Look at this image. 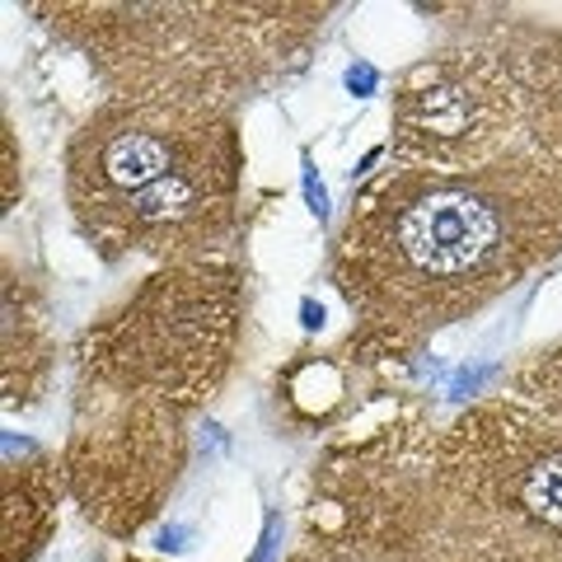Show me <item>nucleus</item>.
<instances>
[{
  "mask_svg": "<svg viewBox=\"0 0 562 562\" xmlns=\"http://www.w3.org/2000/svg\"><path fill=\"white\" fill-rule=\"evenodd\" d=\"M562 254V173L535 150L479 169H384L333 235L328 281L351 347L413 351Z\"/></svg>",
  "mask_w": 562,
  "mask_h": 562,
  "instance_id": "obj_1",
  "label": "nucleus"
},
{
  "mask_svg": "<svg viewBox=\"0 0 562 562\" xmlns=\"http://www.w3.org/2000/svg\"><path fill=\"white\" fill-rule=\"evenodd\" d=\"M76 47L103 99L221 122L305 66L333 5L319 0H29Z\"/></svg>",
  "mask_w": 562,
  "mask_h": 562,
  "instance_id": "obj_2",
  "label": "nucleus"
},
{
  "mask_svg": "<svg viewBox=\"0 0 562 562\" xmlns=\"http://www.w3.org/2000/svg\"><path fill=\"white\" fill-rule=\"evenodd\" d=\"M239 122H183L103 99L66 140V211L103 262L221 258L239 231Z\"/></svg>",
  "mask_w": 562,
  "mask_h": 562,
  "instance_id": "obj_3",
  "label": "nucleus"
},
{
  "mask_svg": "<svg viewBox=\"0 0 562 562\" xmlns=\"http://www.w3.org/2000/svg\"><path fill=\"white\" fill-rule=\"evenodd\" d=\"M244 272L231 258L169 262L140 277L76 342V384L198 413L231 380Z\"/></svg>",
  "mask_w": 562,
  "mask_h": 562,
  "instance_id": "obj_4",
  "label": "nucleus"
},
{
  "mask_svg": "<svg viewBox=\"0 0 562 562\" xmlns=\"http://www.w3.org/2000/svg\"><path fill=\"white\" fill-rule=\"evenodd\" d=\"M520 146L516 85L487 24L454 33L394 76L390 155L403 169H479Z\"/></svg>",
  "mask_w": 562,
  "mask_h": 562,
  "instance_id": "obj_5",
  "label": "nucleus"
},
{
  "mask_svg": "<svg viewBox=\"0 0 562 562\" xmlns=\"http://www.w3.org/2000/svg\"><path fill=\"white\" fill-rule=\"evenodd\" d=\"M57 464L66 497L99 535L136 539L188 469V413L76 384V417Z\"/></svg>",
  "mask_w": 562,
  "mask_h": 562,
  "instance_id": "obj_6",
  "label": "nucleus"
},
{
  "mask_svg": "<svg viewBox=\"0 0 562 562\" xmlns=\"http://www.w3.org/2000/svg\"><path fill=\"white\" fill-rule=\"evenodd\" d=\"M431 473L454 502L562 549V422L530 403L512 394L469 403L436 427Z\"/></svg>",
  "mask_w": 562,
  "mask_h": 562,
  "instance_id": "obj_7",
  "label": "nucleus"
},
{
  "mask_svg": "<svg viewBox=\"0 0 562 562\" xmlns=\"http://www.w3.org/2000/svg\"><path fill=\"white\" fill-rule=\"evenodd\" d=\"M361 562H562L539 535L454 502L427 469Z\"/></svg>",
  "mask_w": 562,
  "mask_h": 562,
  "instance_id": "obj_8",
  "label": "nucleus"
},
{
  "mask_svg": "<svg viewBox=\"0 0 562 562\" xmlns=\"http://www.w3.org/2000/svg\"><path fill=\"white\" fill-rule=\"evenodd\" d=\"M487 33L516 85L520 146L562 173V24L497 10V20H487Z\"/></svg>",
  "mask_w": 562,
  "mask_h": 562,
  "instance_id": "obj_9",
  "label": "nucleus"
},
{
  "mask_svg": "<svg viewBox=\"0 0 562 562\" xmlns=\"http://www.w3.org/2000/svg\"><path fill=\"white\" fill-rule=\"evenodd\" d=\"M66 492L57 460L5 469V562H33L57 525V497Z\"/></svg>",
  "mask_w": 562,
  "mask_h": 562,
  "instance_id": "obj_10",
  "label": "nucleus"
},
{
  "mask_svg": "<svg viewBox=\"0 0 562 562\" xmlns=\"http://www.w3.org/2000/svg\"><path fill=\"white\" fill-rule=\"evenodd\" d=\"M47 366H52V338H47L38 295L20 286V281H10L5 286V408L38 403Z\"/></svg>",
  "mask_w": 562,
  "mask_h": 562,
  "instance_id": "obj_11",
  "label": "nucleus"
},
{
  "mask_svg": "<svg viewBox=\"0 0 562 562\" xmlns=\"http://www.w3.org/2000/svg\"><path fill=\"white\" fill-rule=\"evenodd\" d=\"M512 398L530 403V408H539L543 417L562 422V338L539 347L535 357L512 375Z\"/></svg>",
  "mask_w": 562,
  "mask_h": 562,
  "instance_id": "obj_12",
  "label": "nucleus"
},
{
  "mask_svg": "<svg viewBox=\"0 0 562 562\" xmlns=\"http://www.w3.org/2000/svg\"><path fill=\"white\" fill-rule=\"evenodd\" d=\"M295 562H319V558H310V553H301V558H295Z\"/></svg>",
  "mask_w": 562,
  "mask_h": 562,
  "instance_id": "obj_13",
  "label": "nucleus"
},
{
  "mask_svg": "<svg viewBox=\"0 0 562 562\" xmlns=\"http://www.w3.org/2000/svg\"><path fill=\"white\" fill-rule=\"evenodd\" d=\"M127 562H140V558H127Z\"/></svg>",
  "mask_w": 562,
  "mask_h": 562,
  "instance_id": "obj_14",
  "label": "nucleus"
}]
</instances>
